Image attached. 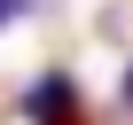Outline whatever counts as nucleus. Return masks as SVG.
<instances>
[{
  "label": "nucleus",
  "instance_id": "obj_1",
  "mask_svg": "<svg viewBox=\"0 0 133 125\" xmlns=\"http://www.w3.org/2000/svg\"><path fill=\"white\" fill-rule=\"evenodd\" d=\"M24 117H31V125H86V109H78V86L63 78V71H47V78L24 94Z\"/></svg>",
  "mask_w": 133,
  "mask_h": 125
},
{
  "label": "nucleus",
  "instance_id": "obj_2",
  "mask_svg": "<svg viewBox=\"0 0 133 125\" xmlns=\"http://www.w3.org/2000/svg\"><path fill=\"white\" fill-rule=\"evenodd\" d=\"M31 16V0H0V31H8V24H24Z\"/></svg>",
  "mask_w": 133,
  "mask_h": 125
},
{
  "label": "nucleus",
  "instance_id": "obj_3",
  "mask_svg": "<svg viewBox=\"0 0 133 125\" xmlns=\"http://www.w3.org/2000/svg\"><path fill=\"white\" fill-rule=\"evenodd\" d=\"M117 94H125V117H133V63H125V86H117Z\"/></svg>",
  "mask_w": 133,
  "mask_h": 125
}]
</instances>
